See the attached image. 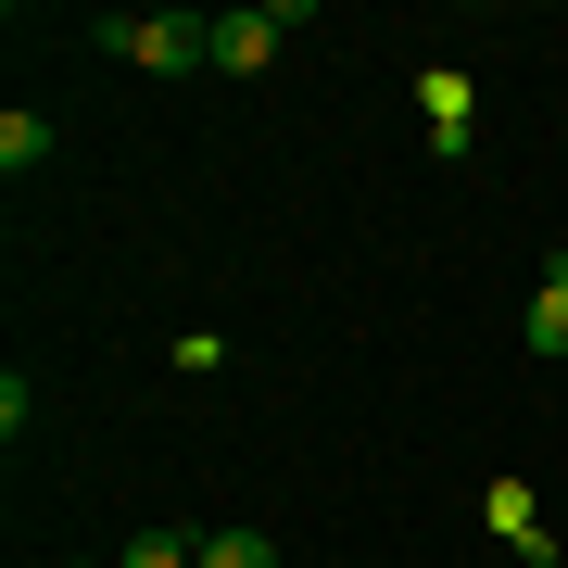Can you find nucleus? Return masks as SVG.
<instances>
[{"mask_svg":"<svg viewBox=\"0 0 568 568\" xmlns=\"http://www.w3.org/2000/svg\"><path fill=\"white\" fill-rule=\"evenodd\" d=\"M530 354H568V253L530 278Z\"/></svg>","mask_w":568,"mask_h":568,"instance_id":"39448f33","label":"nucleus"},{"mask_svg":"<svg viewBox=\"0 0 568 568\" xmlns=\"http://www.w3.org/2000/svg\"><path fill=\"white\" fill-rule=\"evenodd\" d=\"M291 26H304V0H265V13H215V77H265Z\"/></svg>","mask_w":568,"mask_h":568,"instance_id":"f03ea898","label":"nucleus"},{"mask_svg":"<svg viewBox=\"0 0 568 568\" xmlns=\"http://www.w3.org/2000/svg\"><path fill=\"white\" fill-rule=\"evenodd\" d=\"M480 518H493V530H506V544H518L530 568H544V556H556V544H544V506H530V480H493V493H480Z\"/></svg>","mask_w":568,"mask_h":568,"instance_id":"20e7f679","label":"nucleus"},{"mask_svg":"<svg viewBox=\"0 0 568 568\" xmlns=\"http://www.w3.org/2000/svg\"><path fill=\"white\" fill-rule=\"evenodd\" d=\"M126 568H203V530H140V544H126Z\"/></svg>","mask_w":568,"mask_h":568,"instance_id":"0eeeda50","label":"nucleus"},{"mask_svg":"<svg viewBox=\"0 0 568 568\" xmlns=\"http://www.w3.org/2000/svg\"><path fill=\"white\" fill-rule=\"evenodd\" d=\"M203 568H278V544L265 530H203Z\"/></svg>","mask_w":568,"mask_h":568,"instance_id":"6e6552de","label":"nucleus"},{"mask_svg":"<svg viewBox=\"0 0 568 568\" xmlns=\"http://www.w3.org/2000/svg\"><path fill=\"white\" fill-rule=\"evenodd\" d=\"M102 39L140 63V77H190V63H215V13H126Z\"/></svg>","mask_w":568,"mask_h":568,"instance_id":"f257e3e1","label":"nucleus"},{"mask_svg":"<svg viewBox=\"0 0 568 568\" xmlns=\"http://www.w3.org/2000/svg\"><path fill=\"white\" fill-rule=\"evenodd\" d=\"M417 102H429V152H480V77H467V63H429L417 77Z\"/></svg>","mask_w":568,"mask_h":568,"instance_id":"7ed1b4c3","label":"nucleus"},{"mask_svg":"<svg viewBox=\"0 0 568 568\" xmlns=\"http://www.w3.org/2000/svg\"><path fill=\"white\" fill-rule=\"evenodd\" d=\"M39 164H51V126L13 102V114H0V178H39Z\"/></svg>","mask_w":568,"mask_h":568,"instance_id":"423d86ee","label":"nucleus"}]
</instances>
